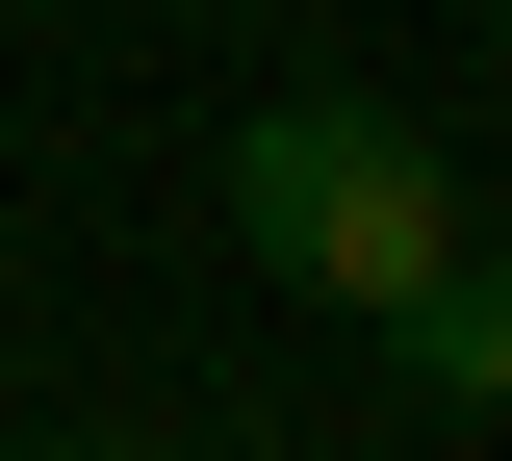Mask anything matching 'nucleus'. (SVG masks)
<instances>
[{
  "instance_id": "2",
  "label": "nucleus",
  "mask_w": 512,
  "mask_h": 461,
  "mask_svg": "<svg viewBox=\"0 0 512 461\" xmlns=\"http://www.w3.org/2000/svg\"><path fill=\"white\" fill-rule=\"evenodd\" d=\"M384 359H410L436 410H512V257H487V231H461V257L410 282V308H384Z\"/></svg>"
},
{
  "instance_id": "3",
  "label": "nucleus",
  "mask_w": 512,
  "mask_h": 461,
  "mask_svg": "<svg viewBox=\"0 0 512 461\" xmlns=\"http://www.w3.org/2000/svg\"><path fill=\"white\" fill-rule=\"evenodd\" d=\"M77 461H180V436H77Z\"/></svg>"
},
{
  "instance_id": "1",
  "label": "nucleus",
  "mask_w": 512,
  "mask_h": 461,
  "mask_svg": "<svg viewBox=\"0 0 512 461\" xmlns=\"http://www.w3.org/2000/svg\"><path fill=\"white\" fill-rule=\"evenodd\" d=\"M231 257L282 282V308H410V282L461 257V154L410 129V103H256L231 129Z\"/></svg>"
}]
</instances>
